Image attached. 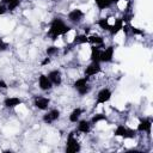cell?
<instances>
[{"label": "cell", "mask_w": 153, "mask_h": 153, "mask_svg": "<svg viewBox=\"0 0 153 153\" xmlns=\"http://www.w3.org/2000/svg\"><path fill=\"white\" fill-rule=\"evenodd\" d=\"M59 51V48L57 47H49V48H47V54L49 55V56H51V55H54V54H56Z\"/></svg>", "instance_id": "26"}, {"label": "cell", "mask_w": 153, "mask_h": 153, "mask_svg": "<svg viewBox=\"0 0 153 153\" xmlns=\"http://www.w3.org/2000/svg\"><path fill=\"white\" fill-rule=\"evenodd\" d=\"M49 103H50L49 98L43 97V96H37V97H35V100H33L35 106L39 110H47L49 106Z\"/></svg>", "instance_id": "4"}, {"label": "cell", "mask_w": 153, "mask_h": 153, "mask_svg": "<svg viewBox=\"0 0 153 153\" xmlns=\"http://www.w3.org/2000/svg\"><path fill=\"white\" fill-rule=\"evenodd\" d=\"M94 1H96V5L99 10H104V8L110 7L112 4L117 2L118 0H94Z\"/></svg>", "instance_id": "16"}, {"label": "cell", "mask_w": 153, "mask_h": 153, "mask_svg": "<svg viewBox=\"0 0 153 153\" xmlns=\"http://www.w3.org/2000/svg\"><path fill=\"white\" fill-rule=\"evenodd\" d=\"M19 104H22V99L18 97H7L4 100V105L6 108H16Z\"/></svg>", "instance_id": "13"}, {"label": "cell", "mask_w": 153, "mask_h": 153, "mask_svg": "<svg viewBox=\"0 0 153 153\" xmlns=\"http://www.w3.org/2000/svg\"><path fill=\"white\" fill-rule=\"evenodd\" d=\"M7 12V6H5V4H1L0 5V16L5 14Z\"/></svg>", "instance_id": "28"}, {"label": "cell", "mask_w": 153, "mask_h": 153, "mask_svg": "<svg viewBox=\"0 0 153 153\" xmlns=\"http://www.w3.org/2000/svg\"><path fill=\"white\" fill-rule=\"evenodd\" d=\"M49 62H50V59H49V57H45V59L43 60V62H42V65L44 66V65H48Z\"/></svg>", "instance_id": "30"}, {"label": "cell", "mask_w": 153, "mask_h": 153, "mask_svg": "<svg viewBox=\"0 0 153 153\" xmlns=\"http://www.w3.org/2000/svg\"><path fill=\"white\" fill-rule=\"evenodd\" d=\"M90 129H91V124H90L88 121L82 120V121L79 122V124H78V131H81V133H85L86 134V133L90 131Z\"/></svg>", "instance_id": "17"}, {"label": "cell", "mask_w": 153, "mask_h": 153, "mask_svg": "<svg viewBox=\"0 0 153 153\" xmlns=\"http://www.w3.org/2000/svg\"><path fill=\"white\" fill-rule=\"evenodd\" d=\"M59 117H60V111L57 109H53V110H50V111H48L47 114L43 115V122L50 124L54 121H56Z\"/></svg>", "instance_id": "6"}, {"label": "cell", "mask_w": 153, "mask_h": 153, "mask_svg": "<svg viewBox=\"0 0 153 153\" xmlns=\"http://www.w3.org/2000/svg\"><path fill=\"white\" fill-rule=\"evenodd\" d=\"M0 88H7V84L4 80H0Z\"/></svg>", "instance_id": "29"}, {"label": "cell", "mask_w": 153, "mask_h": 153, "mask_svg": "<svg viewBox=\"0 0 153 153\" xmlns=\"http://www.w3.org/2000/svg\"><path fill=\"white\" fill-rule=\"evenodd\" d=\"M48 78L50 79L51 84H53V85H56V86H57V85H60V84H61V81H62L61 73H60V71H57V69L49 72V73H48Z\"/></svg>", "instance_id": "11"}, {"label": "cell", "mask_w": 153, "mask_h": 153, "mask_svg": "<svg viewBox=\"0 0 153 153\" xmlns=\"http://www.w3.org/2000/svg\"><path fill=\"white\" fill-rule=\"evenodd\" d=\"M69 30H71V27L67 26L62 19H60V18H55V19L51 22V24H50L48 35L51 37V39L55 41L59 36H61V35H66Z\"/></svg>", "instance_id": "1"}, {"label": "cell", "mask_w": 153, "mask_h": 153, "mask_svg": "<svg viewBox=\"0 0 153 153\" xmlns=\"http://www.w3.org/2000/svg\"><path fill=\"white\" fill-rule=\"evenodd\" d=\"M81 114H82V109H80V108H76V109H74L72 112H71V115H69V121L71 122H78L79 121V118H80V116H81Z\"/></svg>", "instance_id": "18"}, {"label": "cell", "mask_w": 153, "mask_h": 153, "mask_svg": "<svg viewBox=\"0 0 153 153\" xmlns=\"http://www.w3.org/2000/svg\"><path fill=\"white\" fill-rule=\"evenodd\" d=\"M98 25L102 27V29H104V30H108L109 31V29H110V24H109V22H108V19L106 18H103V19H99L98 20Z\"/></svg>", "instance_id": "22"}, {"label": "cell", "mask_w": 153, "mask_h": 153, "mask_svg": "<svg viewBox=\"0 0 153 153\" xmlns=\"http://www.w3.org/2000/svg\"><path fill=\"white\" fill-rule=\"evenodd\" d=\"M115 135L116 136H121V137H124V139H133L134 135H135V131L134 130H130L128 128H126L124 126H118L115 130Z\"/></svg>", "instance_id": "3"}, {"label": "cell", "mask_w": 153, "mask_h": 153, "mask_svg": "<svg viewBox=\"0 0 153 153\" xmlns=\"http://www.w3.org/2000/svg\"><path fill=\"white\" fill-rule=\"evenodd\" d=\"M11 1H13V0H2V4H5V5H8Z\"/></svg>", "instance_id": "31"}, {"label": "cell", "mask_w": 153, "mask_h": 153, "mask_svg": "<svg viewBox=\"0 0 153 153\" xmlns=\"http://www.w3.org/2000/svg\"><path fill=\"white\" fill-rule=\"evenodd\" d=\"M114 51H115L114 47H108L104 50H102L100 51V62H110V61H112Z\"/></svg>", "instance_id": "7"}, {"label": "cell", "mask_w": 153, "mask_h": 153, "mask_svg": "<svg viewBox=\"0 0 153 153\" xmlns=\"http://www.w3.org/2000/svg\"><path fill=\"white\" fill-rule=\"evenodd\" d=\"M82 17H84V12H82L81 10H79V8L72 10V11L68 13V19H69L71 22H73V23L80 22V20L82 19Z\"/></svg>", "instance_id": "10"}, {"label": "cell", "mask_w": 153, "mask_h": 153, "mask_svg": "<svg viewBox=\"0 0 153 153\" xmlns=\"http://www.w3.org/2000/svg\"><path fill=\"white\" fill-rule=\"evenodd\" d=\"M100 49L98 45L91 47V61L92 62H100Z\"/></svg>", "instance_id": "15"}, {"label": "cell", "mask_w": 153, "mask_h": 153, "mask_svg": "<svg viewBox=\"0 0 153 153\" xmlns=\"http://www.w3.org/2000/svg\"><path fill=\"white\" fill-rule=\"evenodd\" d=\"M90 90H91V87L88 86V84H87V85H85V86H82V87H79V88H76L78 93H79V94H81V96H84V94L88 93V92H90Z\"/></svg>", "instance_id": "24"}, {"label": "cell", "mask_w": 153, "mask_h": 153, "mask_svg": "<svg viewBox=\"0 0 153 153\" xmlns=\"http://www.w3.org/2000/svg\"><path fill=\"white\" fill-rule=\"evenodd\" d=\"M111 91L109 88H102L97 94V104H104L111 98Z\"/></svg>", "instance_id": "5"}, {"label": "cell", "mask_w": 153, "mask_h": 153, "mask_svg": "<svg viewBox=\"0 0 153 153\" xmlns=\"http://www.w3.org/2000/svg\"><path fill=\"white\" fill-rule=\"evenodd\" d=\"M106 118V116L105 115H103V114H97V115H94L92 118H91V123H98L99 121H103V120H105Z\"/></svg>", "instance_id": "23"}, {"label": "cell", "mask_w": 153, "mask_h": 153, "mask_svg": "<svg viewBox=\"0 0 153 153\" xmlns=\"http://www.w3.org/2000/svg\"><path fill=\"white\" fill-rule=\"evenodd\" d=\"M123 25H124V22H123L122 19H117V20L115 22V24L110 26V29H109V32H110L111 35H116L118 31H121V30H122Z\"/></svg>", "instance_id": "14"}, {"label": "cell", "mask_w": 153, "mask_h": 153, "mask_svg": "<svg viewBox=\"0 0 153 153\" xmlns=\"http://www.w3.org/2000/svg\"><path fill=\"white\" fill-rule=\"evenodd\" d=\"M38 86H39L41 90H43V91H48V90H50V88L53 87V84H51L50 79L48 78V75L42 74V75L38 78Z\"/></svg>", "instance_id": "9"}, {"label": "cell", "mask_w": 153, "mask_h": 153, "mask_svg": "<svg viewBox=\"0 0 153 153\" xmlns=\"http://www.w3.org/2000/svg\"><path fill=\"white\" fill-rule=\"evenodd\" d=\"M7 47H8V44H7L2 38H0V51L6 50V49H7Z\"/></svg>", "instance_id": "27"}, {"label": "cell", "mask_w": 153, "mask_h": 153, "mask_svg": "<svg viewBox=\"0 0 153 153\" xmlns=\"http://www.w3.org/2000/svg\"><path fill=\"white\" fill-rule=\"evenodd\" d=\"M87 82H88V76H82V78H79V79H76L75 81H74V87L75 88H79V87H82V86H85V85H87Z\"/></svg>", "instance_id": "20"}, {"label": "cell", "mask_w": 153, "mask_h": 153, "mask_svg": "<svg viewBox=\"0 0 153 153\" xmlns=\"http://www.w3.org/2000/svg\"><path fill=\"white\" fill-rule=\"evenodd\" d=\"M87 36L86 35H78L74 39V44H82V43H87Z\"/></svg>", "instance_id": "21"}, {"label": "cell", "mask_w": 153, "mask_h": 153, "mask_svg": "<svg viewBox=\"0 0 153 153\" xmlns=\"http://www.w3.org/2000/svg\"><path fill=\"white\" fill-rule=\"evenodd\" d=\"M151 127H152V121H151V118H143V120H141L140 123L137 124V130H139V131L149 133V131H151Z\"/></svg>", "instance_id": "12"}, {"label": "cell", "mask_w": 153, "mask_h": 153, "mask_svg": "<svg viewBox=\"0 0 153 153\" xmlns=\"http://www.w3.org/2000/svg\"><path fill=\"white\" fill-rule=\"evenodd\" d=\"M19 2H20V0H13V1H11V2L7 5V11H13V10L19 5Z\"/></svg>", "instance_id": "25"}, {"label": "cell", "mask_w": 153, "mask_h": 153, "mask_svg": "<svg viewBox=\"0 0 153 153\" xmlns=\"http://www.w3.org/2000/svg\"><path fill=\"white\" fill-rule=\"evenodd\" d=\"M80 151V145L76 141V139L73 137V134H69L68 140H67V147H66V152L67 153H76Z\"/></svg>", "instance_id": "2"}, {"label": "cell", "mask_w": 153, "mask_h": 153, "mask_svg": "<svg viewBox=\"0 0 153 153\" xmlns=\"http://www.w3.org/2000/svg\"><path fill=\"white\" fill-rule=\"evenodd\" d=\"M87 41H88L90 43H92V44H96V45H102V44H103V42H104V39H103L102 37L97 36V35L88 36V37H87Z\"/></svg>", "instance_id": "19"}, {"label": "cell", "mask_w": 153, "mask_h": 153, "mask_svg": "<svg viewBox=\"0 0 153 153\" xmlns=\"http://www.w3.org/2000/svg\"><path fill=\"white\" fill-rule=\"evenodd\" d=\"M100 71H102V67H100L99 62H92V63H90V65L86 67V69H85V75H86V76H92V75L98 74Z\"/></svg>", "instance_id": "8"}]
</instances>
